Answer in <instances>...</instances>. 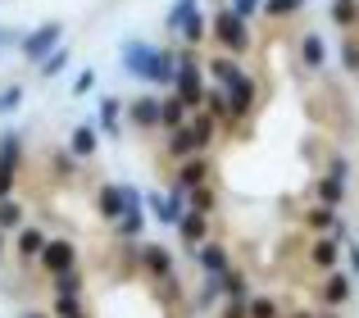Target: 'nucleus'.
Returning <instances> with one entry per match:
<instances>
[{
  "label": "nucleus",
  "instance_id": "obj_1",
  "mask_svg": "<svg viewBox=\"0 0 359 318\" xmlns=\"http://www.w3.org/2000/svg\"><path fill=\"white\" fill-rule=\"evenodd\" d=\"M123 69L132 78L150 82V87H173V69H177V50H159V46L128 36L123 41Z\"/></svg>",
  "mask_w": 359,
  "mask_h": 318
},
{
  "label": "nucleus",
  "instance_id": "obj_2",
  "mask_svg": "<svg viewBox=\"0 0 359 318\" xmlns=\"http://www.w3.org/2000/svg\"><path fill=\"white\" fill-rule=\"evenodd\" d=\"M173 96L182 100L191 114H201V109H205V73H201V60H196V50H177Z\"/></svg>",
  "mask_w": 359,
  "mask_h": 318
},
{
  "label": "nucleus",
  "instance_id": "obj_3",
  "mask_svg": "<svg viewBox=\"0 0 359 318\" xmlns=\"http://www.w3.org/2000/svg\"><path fill=\"white\" fill-rule=\"evenodd\" d=\"M60 46H64V23H41V27H32V32H23L18 50H23V60L32 64V69H41Z\"/></svg>",
  "mask_w": 359,
  "mask_h": 318
},
{
  "label": "nucleus",
  "instance_id": "obj_4",
  "mask_svg": "<svg viewBox=\"0 0 359 318\" xmlns=\"http://www.w3.org/2000/svg\"><path fill=\"white\" fill-rule=\"evenodd\" d=\"M210 32H214V41H219L228 55H245V50H250V23H245V18H237L228 5L214 14Z\"/></svg>",
  "mask_w": 359,
  "mask_h": 318
},
{
  "label": "nucleus",
  "instance_id": "obj_5",
  "mask_svg": "<svg viewBox=\"0 0 359 318\" xmlns=\"http://www.w3.org/2000/svg\"><path fill=\"white\" fill-rule=\"evenodd\" d=\"M96 209H100V219H109V223H118L128 209H146V195L137 191V186H100L96 191Z\"/></svg>",
  "mask_w": 359,
  "mask_h": 318
},
{
  "label": "nucleus",
  "instance_id": "obj_6",
  "mask_svg": "<svg viewBox=\"0 0 359 318\" xmlns=\"http://www.w3.org/2000/svg\"><path fill=\"white\" fill-rule=\"evenodd\" d=\"M36 268H41L46 277H60V273H69V268H78V246H73L69 237H50L46 250L36 255Z\"/></svg>",
  "mask_w": 359,
  "mask_h": 318
},
{
  "label": "nucleus",
  "instance_id": "obj_7",
  "mask_svg": "<svg viewBox=\"0 0 359 318\" xmlns=\"http://www.w3.org/2000/svg\"><path fill=\"white\" fill-rule=\"evenodd\" d=\"M210 168H214V159L210 155H196V159H187L182 168H177V177H173V200H187V195L196 191V186H205L210 182Z\"/></svg>",
  "mask_w": 359,
  "mask_h": 318
},
{
  "label": "nucleus",
  "instance_id": "obj_8",
  "mask_svg": "<svg viewBox=\"0 0 359 318\" xmlns=\"http://www.w3.org/2000/svg\"><path fill=\"white\" fill-rule=\"evenodd\" d=\"M223 96H228V109H232V123H241L245 114L255 109V96H259V87H255L250 73H237V78L223 87Z\"/></svg>",
  "mask_w": 359,
  "mask_h": 318
},
{
  "label": "nucleus",
  "instance_id": "obj_9",
  "mask_svg": "<svg viewBox=\"0 0 359 318\" xmlns=\"http://www.w3.org/2000/svg\"><path fill=\"white\" fill-rule=\"evenodd\" d=\"M137 264L146 268L155 282H164V277H173L177 273V264H173V250L168 246H159V241H146V246H137Z\"/></svg>",
  "mask_w": 359,
  "mask_h": 318
},
{
  "label": "nucleus",
  "instance_id": "obj_10",
  "mask_svg": "<svg viewBox=\"0 0 359 318\" xmlns=\"http://www.w3.org/2000/svg\"><path fill=\"white\" fill-rule=\"evenodd\" d=\"M196 259H201V268H205L210 277H219V273H228V268H232V259H228V246H223L219 237H210V241H205V246L196 250Z\"/></svg>",
  "mask_w": 359,
  "mask_h": 318
},
{
  "label": "nucleus",
  "instance_id": "obj_11",
  "mask_svg": "<svg viewBox=\"0 0 359 318\" xmlns=\"http://www.w3.org/2000/svg\"><path fill=\"white\" fill-rule=\"evenodd\" d=\"M337 259H341V241H337V237H314V246H309V264H314L318 273H332Z\"/></svg>",
  "mask_w": 359,
  "mask_h": 318
},
{
  "label": "nucleus",
  "instance_id": "obj_12",
  "mask_svg": "<svg viewBox=\"0 0 359 318\" xmlns=\"http://www.w3.org/2000/svg\"><path fill=\"white\" fill-rule=\"evenodd\" d=\"M177 232H182L187 246L201 250L205 241H210V219H205V214H196V209H182V219H177Z\"/></svg>",
  "mask_w": 359,
  "mask_h": 318
},
{
  "label": "nucleus",
  "instance_id": "obj_13",
  "mask_svg": "<svg viewBox=\"0 0 359 318\" xmlns=\"http://www.w3.org/2000/svg\"><path fill=\"white\" fill-rule=\"evenodd\" d=\"M305 228L309 232H332L337 241H346V223L337 219V209H327V205H314V209L305 214Z\"/></svg>",
  "mask_w": 359,
  "mask_h": 318
},
{
  "label": "nucleus",
  "instance_id": "obj_14",
  "mask_svg": "<svg viewBox=\"0 0 359 318\" xmlns=\"http://www.w3.org/2000/svg\"><path fill=\"white\" fill-rule=\"evenodd\" d=\"M128 123L132 127H159V96L146 91V96L132 100V105H128Z\"/></svg>",
  "mask_w": 359,
  "mask_h": 318
},
{
  "label": "nucleus",
  "instance_id": "obj_15",
  "mask_svg": "<svg viewBox=\"0 0 359 318\" xmlns=\"http://www.w3.org/2000/svg\"><path fill=\"white\" fill-rule=\"evenodd\" d=\"M187 118H191V109L182 105V100L168 91V96H159V127L164 132H177V127H187Z\"/></svg>",
  "mask_w": 359,
  "mask_h": 318
},
{
  "label": "nucleus",
  "instance_id": "obj_16",
  "mask_svg": "<svg viewBox=\"0 0 359 318\" xmlns=\"http://www.w3.org/2000/svg\"><path fill=\"white\" fill-rule=\"evenodd\" d=\"M164 151H168V159L187 164V159H196V155H201V146H196V132H191V127H177V132H168Z\"/></svg>",
  "mask_w": 359,
  "mask_h": 318
},
{
  "label": "nucleus",
  "instance_id": "obj_17",
  "mask_svg": "<svg viewBox=\"0 0 359 318\" xmlns=\"http://www.w3.org/2000/svg\"><path fill=\"white\" fill-rule=\"evenodd\" d=\"M64 151H69L73 159H91L96 155V123H78L69 132V146H64Z\"/></svg>",
  "mask_w": 359,
  "mask_h": 318
},
{
  "label": "nucleus",
  "instance_id": "obj_18",
  "mask_svg": "<svg viewBox=\"0 0 359 318\" xmlns=\"http://www.w3.org/2000/svg\"><path fill=\"white\" fill-rule=\"evenodd\" d=\"M46 241H50V237H46L41 228H32V223H23V228H18V255H23V264H32V259L41 255Z\"/></svg>",
  "mask_w": 359,
  "mask_h": 318
},
{
  "label": "nucleus",
  "instance_id": "obj_19",
  "mask_svg": "<svg viewBox=\"0 0 359 318\" xmlns=\"http://www.w3.org/2000/svg\"><path fill=\"white\" fill-rule=\"evenodd\" d=\"M0 168H9V173H18V168H23V141H18L14 127H5V132H0Z\"/></svg>",
  "mask_w": 359,
  "mask_h": 318
},
{
  "label": "nucleus",
  "instance_id": "obj_20",
  "mask_svg": "<svg viewBox=\"0 0 359 318\" xmlns=\"http://www.w3.org/2000/svg\"><path fill=\"white\" fill-rule=\"evenodd\" d=\"M323 300H327V310H337V305H346L351 300V277L346 273H323Z\"/></svg>",
  "mask_w": 359,
  "mask_h": 318
},
{
  "label": "nucleus",
  "instance_id": "obj_21",
  "mask_svg": "<svg viewBox=\"0 0 359 318\" xmlns=\"http://www.w3.org/2000/svg\"><path fill=\"white\" fill-rule=\"evenodd\" d=\"M191 18H201V0H173V5H168L164 27H168V32H182Z\"/></svg>",
  "mask_w": 359,
  "mask_h": 318
},
{
  "label": "nucleus",
  "instance_id": "obj_22",
  "mask_svg": "<svg viewBox=\"0 0 359 318\" xmlns=\"http://www.w3.org/2000/svg\"><path fill=\"white\" fill-rule=\"evenodd\" d=\"M150 200V214H155L159 223H168V228H177V219H182L187 200H173V195H146Z\"/></svg>",
  "mask_w": 359,
  "mask_h": 318
},
{
  "label": "nucleus",
  "instance_id": "obj_23",
  "mask_svg": "<svg viewBox=\"0 0 359 318\" xmlns=\"http://www.w3.org/2000/svg\"><path fill=\"white\" fill-rule=\"evenodd\" d=\"M187 127L196 132V146H201V155H210L214 137H219V123H214V118H210V114L201 109V114H191V118H187Z\"/></svg>",
  "mask_w": 359,
  "mask_h": 318
},
{
  "label": "nucleus",
  "instance_id": "obj_24",
  "mask_svg": "<svg viewBox=\"0 0 359 318\" xmlns=\"http://www.w3.org/2000/svg\"><path fill=\"white\" fill-rule=\"evenodd\" d=\"M118 118H123V100L118 96H105L100 100V114H96V127L109 137H118Z\"/></svg>",
  "mask_w": 359,
  "mask_h": 318
},
{
  "label": "nucleus",
  "instance_id": "obj_25",
  "mask_svg": "<svg viewBox=\"0 0 359 318\" xmlns=\"http://www.w3.org/2000/svg\"><path fill=\"white\" fill-rule=\"evenodd\" d=\"M187 209H196V214H205V219H210V214L219 209V191H214V182L196 186V191L187 195Z\"/></svg>",
  "mask_w": 359,
  "mask_h": 318
},
{
  "label": "nucleus",
  "instance_id": "obj_26",
  "mask_svg": "<svg viewBox=\"0 0 359 318\" xmlns=\"http://www.w3.org/2000/svg\"><path fill=\"white\" fill-rule=\"evenodd\" d=\"M300 60H305V69H323L327 46H323V36H318V32H305V41H300Z\"/></svg>",
  "mask_w": 359,
  "mask_h": 318
},
{
  "label": "nucleus",
  "instance_id": "obj_27",
  "mask_svg": "<svg viewBox=\"0 0 359 318\" xmlns=\"http://www.w3.org/2000/svg\"><path fill=\"white\" fill-rule=\"evenodd\" d=\"M205 114H210L214 123H232V109H228L223 87H205Z\"/></svg>",
  "mask_w": 359,
  "mask_h": 318
},
{
  "label": "nucleus",
  "instance_id": "obj_28",
  "mask_svg": "<svg viewBox=\"0 0 359 318\" xmlns=\"http://www.w3.org/2000/svg\"><path fill=\"white\" fill-rule=\"evenodd\" d=\"M314 195H318V205H327V209H337V205L346 200V182H337V177H318V186H314Z\"/></svg>",
  "mask_w": 359,
  "mask_h": 318
},
{
  "label": "nucleus",
  "instance_id": "obj_29",
  "mask_svg": "<svg viewBox=\"0 0 359 318\" xmlns=\"http://www.w3.org/2000/svg\"><path fill=\"white\" fill-rule=\"evenodd\" d=\"M141 228H146V209H128V214L114 223V237H118V241H137Z\"/></svg>",
  "mask_w": 359,
  "mask_h": 318
},
{
  "label": "nucleus",
  "instance_id": "obj_30",
  "mask_svg": "<svg viewBox=\"0 0 359 318\" xmlns=\"http://www.w3.org/2000/svg\"><path fill=\"white\" fill-rule=\"evenodd\" d=\"M23 228V200H14V195H9V200H0V232H18Z\"/></svg>",
  "mask_w": 359,
  "mask_h": 318
},
{
  "label": "nucleus",
  "instance_id": "obj_31",
  "mask_svg": "<svg viewBox=\"0 0 359 318\" xmlns=\"http://www.w3.org/2000/svg\"><path fill=\"white\" fill-rule=\"evenodd\" d=\"M245 318H282V305L273 296H250L245 300Z\"/></svg>",
  "mask_w": 359,
  "mask_h": 318
},
{
  "label": "nucleus",
  "instance_id": "obj_32",
  "mask_svg": "<svg viewBox=\"0 0 359 318\" xmlns=\"http://www.w3.org/2000/svg\"><path fill=\"white\" fill-rule=\"evenodd\" d=\"M237 73H241V69L232 64V55H214V60H210V78H214V87H228Z\"/></svg>",
  "mask_w": 359,
  "mask_h": 318
},
{
  "label": "nucleus",
  "instance_id": "obj_33",
  "mask_svg": "<svg viewBox=\"0 0 359 318\" xmlns=\"http://www.w3.org/2000/svg\"><path fill=\"white\" fill-rule=\"evenodd\" d=\"M50 282H55V296H82V286H87V277H82L78 268H69V273L50 277Z\"/></svg>",
  "mask_w": 359,
  "mask_h": 318
},
{
  "label": "nucleus",
  "instance_id": "obj_34",
  "mask_svg": "<svg viewBox=\"0 0 359 318\" xmlns=\"http://www.w3.org/2000/svg\"><path fill=\"white\" fill-rule=\"evenodd\" d=\"M78 314H87L82 296H55V310H50V318H78Z\"/></svg>",
  "mask_w": 359,
  "mask_h": 318
},
{
  "label": "nucleus",
  "instance_id": "obj_35",
  "mask_svg": "<svg viewBox=\"0 0 359 318\" xmlns=\"http://www.w3.org/2000/svg\"><path fill=\"white\" fill-rule=\"evenodd\" d=\"M359 18V0H332V23L337 27H355Z\"/></svg>",
  "mask_w": 359,
  "mask_h": 318
},
{
  "label": "nucleus",
  "instance_id": "obj_36",
  "mask_svg": "<svg viewBox=\"0 0 359 318\" xmlns=\"http://www.w3.org/2000/svg\"><path fill=\"white\" fill-rule=\"evenodd\" d=\"M69 60H73V50H69V46H60V50H55L50 60L41 64V78H60V73L69 69Z\"/></svg>",
  "mask_w": 359,
  "mask_h": 318
},
{
  "label": "nucleus",
  "instance_id": "obj_37",
  "mask_svg": "<svg viewBox=\"0 0 359 318\" xmlns=\"http://www.w3.org/2000/svg\"><path fill=\"white\" fill-rule=\"evenodd\" d=\"M300 5H305V0H264V18H287V14H296Z\"/></svg>",
  "mask_w": 359,
  "mask_h": 318
},
{
  "label": "nucleus",
  "instance_id": "obj_38",
  "mask_svg": "<svg viewBox=\"0 0 359 318\" xmlns=\"http://www.w3.org/2000/svg\"><path fill=\"white\" fill-rule=\"evenodd\" d=\"M205 32H210V23H205V14H201V18H191V23L182 27V41H187V50H196V41H201Z\"/></svg>",
  "mask_w": 359,
  "mask_h": 318
},
{
  "label": "nucleus",
  "instance_id": "obj_39",
  "mask_svg": "<svg viewBox=\"0 0 359 318\" xmlns=\"http://www.w3.org/2000/svg\"><path fill=\"white\" fill-rule=\"evenodd\" d=\"M228 9H232L237 18H245V23H250L255 14H264V0H228Z\"/></svg>",
  "mask_w": 359,
  "mask_h": 318
},
{
  "label": "nucleus",
  "instance_id": "obj_40",
  "mask_svg": "<svg viewBox=\"0 0 359 318\" xmlns=\"http://www.w3.org/2000/svg\"><path fill=\"white\" fill-rule=\"evenodd\" d=\"M50 168H55V177H73V173H78V164H73L69 151H55L50 155Z\"/></svg>",
  "mask_w": 359,
  "mask_h": 318
},
{
  "label": "nucleus",
  "instance_id": "obj_41",
  "mask_svg": "<svg viewBox=\"0 0 359 318\" xmlns=\"http://www.w3.org/2000/svg\"><path fill=\"white\" fill-rule=\"evenodd\" d=\"M23 96H27L23 87H5V91H0V114H14V109L23 105Z\"/></svg>",
  "mask_w": 359,
  "mask_h": 318
},
{
  "label": "nucleus",
  "instance_id": "obj_42",
  "mask_svg": "<svg viewBox=\"0 0 359 318\" xmlns=\"http://www.w3.org/2000/svg\"><path fill=\"white\" fill-rule=\"evenodd\" d=\"M91 87H96V69H82L78 78H73V96H87Z\"/></svg>",
  "mask_w": 359,
  "mask_h": 318
},
{
  "label": "nucleus",
  "instance_id": "obj_43",
  "mask_svg": "<svg viewBox=\"0 0 359 318\" xmlns=\"http://www.w3.org/2000/svg\"><path fill=\"white\" fill-rule=\"evenodd\" d=\"M341 64H346V69L355 73V64H359V41H355V36H351V41L341 46Z\"/></svg>",
  "mask_w": 359,
  "mask_h": 318
},
{
  "label": "nucleus",
  "instance_id": "obj_44",
  "mask_svg": "<svg viewBox=\"0 0 359 318\" xmlns=\"http://www.w3.org/2000/svg\"><path fill=\"white\" fill-rule=\"evenodd\" d=\"M14 182H18V173L0 168V200H9V195H14Z\"/></svg>",
  "mask_w": 359,
  "mask_h": 318
},
{
  "label": "nucleus",
  "instance_id": "obj_45",
  "mask_svg": "<svg viewBox=\"0 0 359 318\" xmlns=\"http://www.w3.org/2000/svg\"><path fill=\"white\" fill-rule=\"evenodd\" d=\"M219 318H245V300H223Z\"/></svg>",
  "mask_w": 359,
  "mask_h": 318
},
{
  "label": "nucleus",
  "instance_id": "obj_46",
  "mask_svg": "<svg viewBox=\"0 0 359 318\" xmlns=\"http://www.w3.org/2000/svg\"><path fill=\"white\" fill-rule=\"evenodd\" d=\"M346 173H351V168H346V159H341V155H337V159H327V177L346 182Z\"/></svg>",
  "mask_w": 359,
  "mask_h": 318
},
{
  "label": "nucleus",
  "instance_id": "obj_47",
  "mask_svg": "<svg viewBox=\"0 0 359 318\" xmlns=\"http://www.w3.org/2000/svg\"><path fill=\"white\" fill-rule=\"evenodd\" d=\"M23 41V32H18V27H0V46H18Z\"/></svg>",
  "mask_w": 359,
  "mask_h": 318
},
{
  "label": "nucleus",
  "instance_id": "obj_48",
  "mask_svg": "<svg viewBox=\"0 0 359 318\" xmlns=\"http://www.w3.org/2000/svg\"><path fill=\"white\" fill-rule=\"evenodd\" d=\"M346 259H351V273L359 277V246H355V241H346Z\"/></svg>",
  "mask_w": 359,
  "mask_h": 318
},
{
  "label": "nucleus",
  "instance_id": "obj_49",
  "mask_svg": "<svg viewBox=\"0 0 359 318\" xmlns=\"http://www.w3.org/2000/svg\"><path fill=\"white\" fill-rule=\"evenodd\" d=\"M287 318H318V314H309V310H291Z\"/></svg>",
  "mask_w": 359,
  "mask_h": 318
},
{
  "label": "nucleus",
  "instance_id": "obj_50",
  "mask_svg": "<svg viewBox=\"0 0 359 318\" xmlns=\"http://www.w3.org/2000/svg\"><path fill=\"white\" fill-rule=\"evenodd\" d=\"M318 318H341V314H337V310H327V314H318Z\"/></svg>",
  "mask_w": 359,
  "mask_h": 318
},
{
  "label": "nucleus",
  "instance_id": "obj_51",
  "mask_svg": "<svg viewBox=\"0 0 359 318\" xmlns=\"http://www.w3.org/2000/svg\"><path fill=\"white\" fill-rule=\"evenodd\" d=\"M0 255H5V232H0Z\"/></svg>",
  "mask_w": 359,
  "mask_h": 318
},
{
  "label": "nucleus",
  "instance_id": "obj_52",
  "mask_svg": "<svg viewBox=\"0 0 359 318\" xmlns=\"http://www.w3.org/2000/svg\"><path fill=\"white\" fill-rule=\"evenodd\" d=\"M78 318H91V314H78Z\"/></svg>",
  "mask_w": 359,
  "mask_h": 318
},
{
  "label": "nucleus",
  "instance_id": "obj_53",
  "mask_svg": "<svg viewBox=\"0 0 359 318\" xmlns=\"http://www.w3.org/2000/svg\"><path fill=\"white\" fill-rule=\"evenodd\" d=\"M355 27H359V18H355Z\"/></svg>",
  "mask_w": 359,
  "mask_h": 318
},
{
  "label": "nucleus",
  "instance_id": "obj_54",
  "mask_svg": "<svg viewBox=\"0 0 359 318\" xmlns=\"http://www.w3.org/2000/svg\"><path fill=\"white\" fill-rule=\"evenodd\" d=\"M355 73H359V64H355Z\"/></svg>",
  "mask_w": 359,
  "mask_h": 318
}]
</instances>
